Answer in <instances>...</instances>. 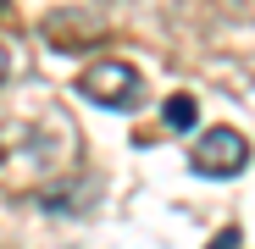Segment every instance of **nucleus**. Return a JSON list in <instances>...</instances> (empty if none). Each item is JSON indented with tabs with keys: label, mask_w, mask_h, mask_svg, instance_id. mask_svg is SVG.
Wrapping results in <instances>:
<instances>
[{
	"label": "nucleus",
	"mask_w": 255,
	"mask_h": 249,
	"mask_svg": "<svg viewBox=\"0 0 255 249\" xmlns=\"http://www.w3.org/2000/svg\"><path fill=\"white\" fill-rule=\"evenodd\" d=\"M78 94H89V100L106 105V111H139V105H144V78H139L133 61L106 56V61H95V67L78 72Z\"/></svg>",
	"instance_id": "nucleus-1"
},
{
	"label": "nucleus",
	"mask_w": 255,
	"mask_h": 249,
	"mask_svg": "<svg viewBox=\"0 0 255 249\" xmlns=\"http://www.w3.org/2000/svg\"><path fill=\"white\" fill-rule=\"evenodd\" d=\"M166 128H194V100H189V94H172V100H166Z\"/></svg>",
	"instance_id": "nucleus-3"
},
{
	"label": "nucleus",
	"mask_w": 255,
	"mask_h": 249,
	"mask_svg": "<svg viewBox=\"0 0 255 249\" xmlns=\"http://www.w3.org/2000/svg\"><path fill=\"white\" fill-rule=\"evenodd\" d=\"M194 166L205 177H239L250 166V139L233 133V128H205L194 139Z\"/></svg>",
	"instance_id": "nucleus-2"
},
{
	"label": "nucleus",
	"mask_w": 255,
	"mask_h": 249,
	"mask_svg": "<svg viewBox=\"0 0 255 249\" xmlns=\"http://www.w3.org/2000/svg\"><path fill=\"white\" fill-rule=\"evenodd\" d=\"M239 244H244V238H239V227H222V233H217V238H211L205 249H239Z\"/></svg>",
	"instance_id": "nucleus-4"
},
{
	"label": "nucleus",
	"mask_w": 255,
	"mask_h": 249,
	"mask_svg": "<svg viewBox=\"0 0 255 249\" xmlns=\"http://www.w3.org/2000/svg\"><path fill=\"white\" fill-rule=\"evenodd\" d=\"M0 161H6V150H0Z\"/></svg>",
	"instance_id": "nucleus-6"
},
{
	"label": "nucleus",
	"mask_w": 255,
	"mask_h": 249,
	"mask_svg": "<svg viewBox=\"0 0 255 249\" xmlns=\"http://www.w3.org/2000/svg\"><path fill=\"white\" fill-rule=\"evenodd\" d=\"M6 67H11V61H6V45H0V83H6Z\"/></svg>",
	"instance_id": "nucleus-5"
}]
</instances>
